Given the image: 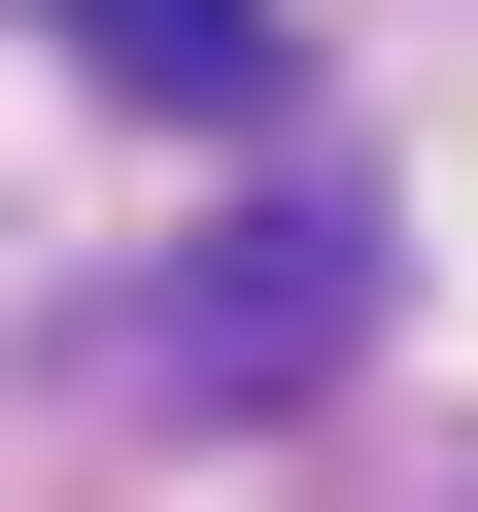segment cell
<instances>
[{
	"instance_id": "6da1fadb",
	"label": "cell",
	"mask_w": 478,
	"mask_h": 512,
	"mask_svg": "<svg viewBox=\"0 0 478 512\" xmlns=\"http://www.w3.org/2000/svg\"><path fill=\"white\" fill-rule=\"evenodd\" d=\"M342 308H376V239H342V205H239L205 274H103V308H69V376H103V410H274V376H342Z\"/></svg>"
},
{
	"instance_id": "7a4b0ae2",
	"label": "cell",
	"mask_w": 478,
	"mask_h": 512,
	"mask_svg": "<svg viewBox=\"0 0 478 512\" xmlns=\"http://www.w3.org/2000/svg\"><path fill=\"white\" fill-rule=\"evenodd\" d=\"M103 103H274V0H35Z\"/></svg>"
}]
</instances>
